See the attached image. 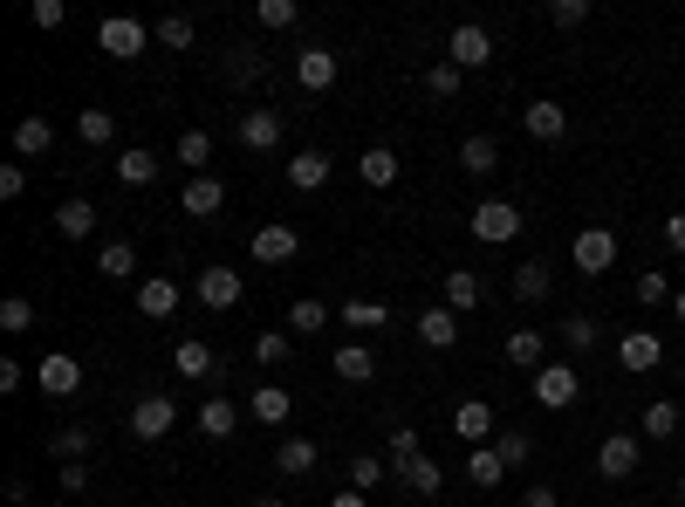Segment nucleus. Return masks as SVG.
Instances as JSON below:
<instances>
[{
	"instance_id": "f257e3e1",
	"label": "nucleus",
	"mask_w": 685,
	"mask_h": 507,
	"mask_svg": "<svg viewBox=\"0 0 685 507\" xmlns=\"http://www.w3.org/2000/svg\"><path fill=\"white\" fill-rule=\"evenodd\" d=\"M466 226H473L480 247H507L521 234V207H515V199H480V207L466 213Z\"/></svg>"
},
{
	"instance_id": "f03ea898",
	"label": "nucleus",
	"mask_w": 685,
	"mask_h": 507,
	"mask_svg": "<svg viewBox=\"0 0 685 507\" xmlns=\"http://www.w3.org/2000/svg\"><path fill=\"white\" fill-rule=\"evenodd\" d=\"M247 254L261 268H288L295 254H302V234H295L288 220H261V226H253V240H247Z\"/></svg>"
},
{
	"instance_id": "7ed1b4c3",
	"label": "nucleus",
	"mask_w": 685,
	"mask_h": 507,
	"mask_svg": "<svg viewBox=\"0 0 685 507\" xmlns=\"http://www.w3.org/2000/svg\"><path fill=\"white\" fill-rule=\"evenodd\" d=\"M569 261H576V274H611L617 268V234H611V226H582L576 247H569Z\"/></svg>"
},
{
	"instance_id": "20e7f679",
	"label": "nucleus",
	"mask_w": 685,
	"mask_h": 507,
	"mask_svg": "<svg viewBox=\"0 0 685 507\" xmlns=\"http://www.w3.org/2000/svg\"><path fill=\"white\" fill-rule=\"evenodd\" d=\"M617 364L630 377H651L658 364H665V337H658V329H624L617 337Z\"/></svg>"
},
{
	"instance_id": "39448f33",
	"label": "nucleus",
	"mask_w": 685,
	"mask_h": 507,
	"mask_svg": "<svg viewBox=\"0 0 685 507\" xmlns=\"http://www.w3.org/2000/svg\"><path fill=\"white\" fill-rule=\"evenodd\" d=\"M144 42H151V28H144L138 14H110L104 28H96V48H104V56H117V62L144 56Z\"/></svg>"
},
{
	"instance_id": "423d86ee",
	"label": "nucleus",
	"mask_w": 685,
	"mask_h": 507,
	"mask_svg": "<svg viewBox=\"0 0 685 507\" xmlns=\"http://www.w3.org/2000/svg\"><path fill=\"white\" fill-rule=\"evenodd\" d=\"M446 62L452 69H487L494 62V35L480 28V21H460V28L446 35Z\"/></svg>"
},
{
	"instance_id": "0eeeda50",
	"label": "nucleus",
	"mask_w": 685,
	"mask_h": 507,
	"mask_svg": "<svg viewBox=\"0 0 685 507\" xmlns=\"http://www.w3.org/2000/svg\"><path fill=\"white\" fill-rule=\"evenodd\" d=\"M638 460H645V433H611L597 446V473L603 480H630L638 473Z\"/></svg>"
},
{
	"instance_id": "6e6552de",
	"label": "nucleus",
	"mask_w": 685,
	"mask_h": 507,
	"mask_svg": "<svg viewBox=\"0 0 685 507\" xmlns=\"http://www.w3.org/2000/svg\"><path fill=\"white\" fill-rule=\"evenodd\" d=\"M179 302H186V288L172 282V274H144V282H138V316L144 322H172V316H179Z\"/></svg>"
},
{
	"instance_id": "1a4fd4ad",
	"label": "nucleus",
	"mask_w": 685,
	"mask_h": 507,
	"mask_svg": "<svg viewBox=\"0 0 685 507\" xmlns=\"http://www.w3.org/2000/svg\"><path fill=\"white\" fill-rule=\"evenodd\" d=\"M576 391H582L576 364H542V370H535V404H548V412H569Z\"/></svg>"
},
{
	"instance_id": "9d476101",
	"label": "nucleus",
	"mask_w": 685,
	"mask_h": 507,
	"mask_svg": "<svg viewBox=\"0 0 685 507\" xmlns=\"http://www.w3.org/2000/svg\"><path fill=\"white\" fill-rule=\"evenodd\" d=\"M521 131L535 138V144H563L569 138V110L555 104V96H535V104L521 110Z\"/></svg>"
},
{
	"instance_id": "9b49d317",
	"label": "nucleus",
	"mask_w": 685,
	"mask_h": 507,
	"mask_svg": "<svg viewBox=\"0 0 685 507\" xmlns=\"http://www.w3.org/2000/svg\"><path fill=\"white\" fill-rule=\"evenodd\" d=\"M192 295H199V309H240V295H247V282L234 268H206L192 282Z\"/></svg>"
},
{
	"instance_id": "f8f14e48",
	"label": "nucleus",
	"mask_w": 685,
	"mask_h": 507,
	"mask_svg": "<svg viewBox=\"0 0 685 507\" xmlns=\"http://www.w3.org/2000/svg\"><path fill=\"white\" fill-rule=\"evenodd\" d=\"M439 295H446L452 316H473L480 302H487V282H480L473 268H446V274H439Z\"/></svg>"
},
{
	"instance_id": "ddd939ff",
	"label": "nucleus",
	"mask_w": 685,
	"mask_h": 507,
	"mask_svg": "<svg viewBox=\"0 0 685 507\" xmlns=\"http://www.w3.org/2000/svg\"><path fill=\"white\" fill-rule=\"evenodd\" d=\"M336 48H302V56H295V83L302 90H309V96H322V90H336Z\"/></svg>"
},
{
	"instance_id": "4468645a",
	"label": "nucleus",
	"mask_w": 685,
	"mask_h": 507,
	"mask_svg": "<svg viewBox=\"0 0 685 507\" xmlns=\"http://www.w3.org/2000/svg\"><path fill=\"white\" fill-rule=\"evenodd\" d=\"M172 425H179V404H172V398H138L131 404V433L138 439H165Z\"/></svg>"
},
{
	"instance_id": "2eb2a0df",
	"label": "nucleus",
	"mask_w": 685,
	"mask_h": 507,
	"mask_svg": "<svg viewBox=\"0 0 685 507\" xmlns=\"http://www.w3.org/2000/svg\"><path fill=\"white\" fill-rule=\"evenodd\" d=\"M398 172H404V158L391 144H364V158H357V179L370 186V192H385V186H398Z\"/></svg>"
},
{
	"instance_id": "dca6fc26",
	"label": "nucleus",
	"mask_w": 685,
	"mask_h": 507,
	"mask_svg": "<svg viewBox=\"0 0 685 507\" xmlns=\"http://www.w3.org/2000/svg\"><path fill=\"white\" fill-rule=\"evenodd\" d=\"M234 131H240L247 151H274V144H282V110H240Z\"/></svg>"
},
{
	"instance_id": "f3484780",
	"label": "nucleus",
	"mask_w": 685,
	"mask_h": 507,
	"mask_svg": "<svg viewBox=\"0 0 685 507\" xmlns=\"http://www.w3.org/2000/svg\"><path fill=\"white\" fill-rule=\"evenodd\" d=\"M42 446H48V460L75 467V460H90V452H96V433H90V425H62V433H48Z\"/></svg>"
},
{
	"instance_id": "a211bd4d",
	"label": "nucleus",
	"mask_w": 685,
	"mask_h": 507,
	"mask_svg": "<svg viewBox=\"0 0 685 507\" xmlns=\"http://www.w3.org/2000/svg\"><path fill=\"white\" fill-rule=\"evenodd\" d=\"M329 172H336V165H329V151H295V158H288V186L295 192H322Z\"/></svg>"
},
{
	"instance_id": "6ab92c4d",
	"label": "nucleus",
	"mask_w": 685,
	"mask_h": 507,
	"mask_svg": "<svg viewBox=\"0 0 685 507\" xmlns=\"http://www.w3.org/2000/svg\"><path fill=\"white\" fill-rule=\"evenodd\" d=\"M42 391L48 398H75V391H83V364L62 357V350H56V357H42Z\"/></svg>"
},
{
	"instance_id": "aec40b11",
	"label": "nucleus",
	"mask_w": 685,
	"mask_h": 507,
	"mask_svg": "<svg viewBox=\"0 0 685 507\" xmlns=\"http://www.w3.org/2000/svg\"><path fill=\"white\" fill-rule=\"evenodd\" d=\"M96 274H104V282H138V247L131 240H104L96 247Z\"/></svg>"
},
{
	"instance_id": "412c9836",
	"label": "nucleus",
	"mask_w": 685,
	"mask_h": 507,
	"mask_svg": "<svg viewBox=\"0 0 685 507\" xmlns=\"http://www.w3.org/2000/svg\"><path fill=\"white\" fill-rule=\"evenodd\" d=\"M452 433L473 439V446H487V439H494V404H487V398H466L460 412H452Z\"/></svg>"
},
{
	"instance_id": "4be33fe9",
	"label": "nucleus",
	"mask_w": 685,
	"mask_h": 507,
	"mask_svg": "<svg viewBox=\"0 0 685 507\" xmlns=\"http://www.w3.org/2000/svg\"><path fill=\"white\" fill-rule=\"evenodd\" d=\"M179 207H186L192 220H213V213L226 207V186L213 179V172H206V179H186V192H179Z\"/></svg>"
},
{
	"instance_id": "5701e85b",
	"label": "nucleus",
	"mask_w": 685,
	"mask_h": 507,
	"mask_svg": "<svg viewBox=\"0 0 685 507\" xmlns=\"http://www.w3.org/2000/svg\"><path fill=\"white\" fill-rule=\"evenodd\" d=\"M247 412H253V425H288V412H295V398H288L282 385H253V398H247Z\"/></svg>"
},
{
	"instance_id": "b1692460",
	"label": "nucleus",
	"mask_w": 685,
	"mask_h": 507,
	"mask_svg": "<svg viewBox=\"0 0 685 507\" xmlns=\"http://www.w3.org/2000/svg\"><path fill=\"white\" fill-rule=\"evenodd\" d=\"M418 337H425V350H452L460 343V316H452L446 302L439 309H418Z\"/></svg>"
},
{
	"instance_id": "393cba45",
	"label": "nucleus",
	"mask_w": 685,
	"mask_h": 507,
	"mask_svg": "<svg viewBox=\"0 0 685 507\" xmlns=\"http://www.w3.org/2000/svg\"><path fill=\"white\" fill-rule=\"evenodd\" d=\"M507 364L542 370L548 364V337H542V329H507Z\"/></svg>"
},
{
	"instance_id": "a878e982",
	"label": "nucleus",
	"mask_w": 685,
	"mask_h": 507,
	"mask_svg": "<svg viewBox=\"0 0 685 507\" xmlns=\"http://www.w3.org/2000/svg\"><path fill=\"white\" fill-rule=\"evenodd\" d=\"M172 370H179V377H220V357H213V343L186 337L179 350H172Z\"/></svg>"
},
{
	"instance_id": "bb28decb",
	"label": "nucleus",
	"mask_w": 685,
	"mask_h": 507,
	"mask_svg": "<svg viewBox=\"0 0 685 507\" xmlns=\"http://www.w3.org/2000/svg\"><path fill=\"white\" fill-rule=\"evenodd\" d=\"M391 480H398V487H404V494H425V500H433V494L446 487V473H439V460H425V452H418V460H412V467H398Z\"/></svg>"
},
{
	"instance_id": "cd10ccee",
	"label": "nucleus",
	"mask_w": 685,
	"mask_h": 507,
	"mask_svg": "<svg viewBox=\"0 0 685 507\" xmlns=\"http://www.w3.org/2000/svg\"><path fill=\"white\" fill-rule=\"evenodd\" d=\"M56 234L62 240H90L96 234V207H90V199H62V207H56Z\"/></svg>"
},
{
	"instance_id": "c85d7f7f",
	"label": "nucleus",
	"mask_w": 685,
	"mask_h": 507,
	"mask_svg": "<svg viewBox=\"0 0 685 507\" xmlns=\"http://www.w3.org/2000/svg\"><path fill=\"white\" fill-rule=\"evenodd\" d=\"M261 75H268V56H261V48H226V83H234V90H253Z\"/></svg>"
},
{
	"instance_id": "c756f323",
	"label": "nucleus",
	"mask_w": 685,
	"mask_h": 507,
	"mask_svg": "<svg viewBox=\"0 0 685 507\" xmlns=\"http://www.w3.org/2000/svg\"><path fill=\"white\" fill-rule=\"evenodd\" d=\"M234 425H240V412H234V404H226V398H206V404H199V439H234Z\"/></svg>"
},
{
	"instance_id": "7c9ffc66",
	"label": "nucleus",
	"mask_w": 685,
	"mask_h": 507,
	"mask_svg": "<svg viewBox=\"0 0 685 507\" xmlns=\"http://www.w3.org/2000/svg\"><path fill=\"white\" fill-rule=\"evenodd\" d=\"M466 480L487 494V487H500V480H507V460H500L494 446H473V452H466Z\"/></svg>"
},
{
	"instance_id": "2f4dec72",
	"label": "nucleus",
	"mask_w": 685,
	"mask_h": 507,
	"mask_svg": "<svg viewBox=\"0 0 685 507\" xmlns=\"http://www.w3.org/2000/svg\"><path fill=\"white\" fill-rule=\"evenodd\" d=\"M460 165L473 172V179H487V172H500V144H494L487 131H473V138L460 144Z\"/></svg>"
},
{
	"instance_id": "473e14b6",
	"label": "nucleus",
	"mask_w": 685,
	"mask_h": 507,
	"mask_svg": "<svg viewBox=\"0 0 685 507\" xmlns=\"http://www.w3.org/2000/svg\"><path fill=\"white\" fill-rule=\"evenodd\" d=\"M336 377H343V385H370V377H377L370 343H343V350H336Z\"/></svg>"
},
{
	"instance_id": "72a5a7b5",
	"label": "nucleus",
	"mask_w": 685,
	"mask_h": 507,
	"mask_svg": "<svg viewBox=\"0 0 685 507\" xmlns=\"http://www.w3.org/2000/svg\"><path fill=\"white\" fill-rule=\"evenodd\" d=\"M117 179H123V186H151V179H158V158H151L144 144H123V151H117Z\"/></svg>"
},
{
	"instance_id": "f704fd0d",
	"label": "nucleus",
	"mask_w": 685,
	"mask_h": 507,
	"mask_svg": "<svg viewBox=\"0 0 685 507\" xmlns=\"http://www.w3.org/2000/svg\"><path fill=\"white\" fill-rule=\"evenodd\" d=\"M295 357V337H288V329H261V337H253V364H261V370H282Z\"/></svg>"
},
{
	"instance_id": "c9c22d12",
	"label": "nucleus",
	"mask_w": 685,
	"mask_h": 507,
	"mask_svg": "<svg viewBox=\"0 0 685 507\" xmlns=\"http://www.w3.org/2000/svg\"><path fill=\"white\" fill-rule=\"evenodd\" d=\"M316 460H322V446H316V439H282V452H274V467H282L288 480L316 473Z\"/></svg>"
},
{
	"instance_id": "e433bc0d",
	"label": "nucleus",
	"mask_w": 685,
	"mask_h": 507,
	"mask_svg": "<svg viewBox=\"0 0 685 507\" xmlns=\"http://www.w3.org/2000/svg\"><path fill=\"white\" fill-rule=\"evenodd\" d=\"M507 288H515V302H548L555 274H548L542 261H521V268H515V282H507Z\"/></svg>"
},
{
	"instance_id": "4c0bfd02",
	"label": "nucleus",
	"mask_w": 685,
	"mask_h": 507,
	"mask_svg": "<svg viewBox=\"0 0 685 507\" xmlns=\"http://www.w3.org/2000/svg\"><path fill=\"white\" fill-rule=\"evenodd\" d=\"M179 165H192V179H206V165H213V131H179Z\"/></svg>"
},
{
	"instance_id": "58836bf2",
	"label": "nucleus",
	"mask_w": 685,
	"mask_h": 507,
	"mask_svg": "<svg viewBox=\"0 0 685 507\" xmlns=\"http://www.w3.org/2000/svg\"><path fill=\"white\" fill-rule=\"evenodd\" d=\"M48 144H56V123H48V117H21L14 123V151H21V158H35V151H48Z\"/></svg>"
},
{
	"instance_id": "ea45409f",
	"label": "nucleus",
	"mask_w": 685,
	"mask_h": 507,
	"mask_svg": "<svg viewBox=\"0 0 685 507\" xmlns=\"http://www.w3.org/2000/svg\"><path fill=\"white\" fill-rule=\"evenodd\" d=\"M555 337H563L569 357H590V350H597V322L590 316H563V322H555Z\"/></svg>"
},
{
	"instance_id": "a19ab883",
	"label": "nucleus",
	"mask_w": 685,
	"mask_h": 507,
	"mask_svg": "<svg viewBox=\"0 0 685 507\" xmlns=\"http://www.w3.org/2000/svg\"><path fill=\"white\" fill-rule=\"evenodd\" d=\"M678 425H685V412H678L672 398H651V404H645V439H672Z\"/></svg>"
},
{
	"instance_id": "79ce46f5",
	"label": "nucleus",
	"mask_w": 685,
	"mask_h": 507,
	"mask_svg": "<svg viewBox=\"0 0 685 507\" xmlns=\"http://www.w3.org/2000/svg\"><path fill=\"white\" fill-rule=\"evenodd\" d=\"M75 138H83V144H96V151H104V144L117 138V117H110V110H75Z\"/></svg>"
},
{
	"instance_id": "37998d69",
	"label": "nucleus",
	"mask_w": 685,
	"mask_h": 507,
	"mask_svg": "<svg viewBox=\"0 0 685 507\" xmlns=\"http://www.w3.org/2000/svg\"><path fill=\"white\" fill-rule=\"evenodd\" d=\"M336 316H343L350 329H385V316H391V309H385V302H370V295H357V302H343Z\"/></svg>"
},
{
	"instance_id": "c03bdc74",
	"label": "nucleus",
	"mask_w": 685,
	"mask_h": 507,
	"mask_svg": "<svg viewBox=\"0 0 685 507\" xmlns=\"http://www.w3.org/2000/svg\"><path fill=\"white\" fill-rule=\"evenodd\" d=\"M350 480H357V494L385 487V480H391V460H377V452H357V460H350Z\"/></svg>"
},
{
	"instance_id": "a18cd8bd",
	"label": "nucleus",
	"mask_w": 685,
	"mask_h": 507,
	"mask_svg": "<svg viewBox=\"0 0 685 507\" xmlns=\"http://www.w3.org/2000/svg\"><path fill=\"white\" fill-rule=\"evenodd\" d=\"M253 14H261V28H268V35H288L295 21H302V8H295V0H261Z\"/></svg>"
},
{
	"instance_id": "49530a36",
	"label": "nucleus",
	"mask_w": 685,
	"mask_h": 507,
	"mask_svg": "<svg viewBox=\"0 0 685 507\" xmlns=\"http://www.w3.org/2000/svg\"><path fill=\"white\" fill-rule=\"evenodd\" d=\"M494 452L507 460V473H515V467L535 460V439H528V433H494Z\"/></svg>"
},
{
	"instance_id": "de8ad7c7",
	"label": "nucleus",
	"mask_w": 685,
	"mask_h": 507,
	"mask_svg": "<svg viewBox=\"0 0 685 507\" xmlns=\"http://www.w3.org/2000/svg\"><path fill=\"white\" fill-rule=\"evenodd\" d=\"M329 322V309H322V302L316 295H302V302H288V329H302V337H316V329Z\"/></svg>"
},
{
	"instance_id": "09e8293b",
	"label": "nucleus",
	"mask_w": 685,
	"mask_h": 507,
	"mask_svg": "<svg viewBox=\"0 0 685 507\" xmlns=\"http://www.w3.org/2000/svg\"><path fill=\"white\" fill-rule=\"evenodd\" d=\"M0 329H8V337L35 329V302H28V295H8V302H0Z\"/></svg>"
},
{
	"instance_id": "8fccbe9b",
	"label": "nucleus",
	"mask_w": 685,
	"mask_h": 507,
	"mask_svg": "<svg viewBox=\"0 0 685 507\" xmlns=\"http://www.w3.org/2000/svg\"><path fill=\"white\" fill-rule=\"evenodd\" d=\"M151 35H158L165 48H192V35H199V28H192V14H165V21H158Z\"/></svg>"
},
{
	"instance_id": "3c124183",
	"label": "nucleus",
	"mask_w": 685,
	"mask_h": 507,
	"mask_svg": "<svg viewBox=\"0 0 685 507\" xmlns=\"http://www.w3.org/2000/svg\"><path fill=\"white\" fill-rule=\"evenodd\" d=\"M425 96H439V104H446V96H460V69L433 62V69H425Z\"/></svg>"
},
{
	"instance_id": "603ef678",
	"label": "nucleus",
	"mask_w": 685,
	"mask_h": 507,
	"mask_svg": "<svg viewBox=\"0 0 685 507\" xmlns=\"http://www.w3.org/2000/svg\"><path fill=\"white\" fill-rule=\"evenodd\" d=\"M385 452H391V473H398V467H412V460H418V433H412V425H398V433L385 439Z\"/></svg>"
},
{
	"instance_id": "864d4df0",
	"label": "nucleus",
	"mask_w": 685,
	"mask_h": 507,
	"mask_svg": "<svg viewBox=\"0 0 685 507\" xmlns=\"http://www.w3.org/2000/svg\"><path fill=\"white\" fill-rule=\"evenodd\" d=\"M672 295H678V288L665 282V274H651V268L638 274V302H645V309H658V302H672Z\"/></svg>"
},
{
	"instance_id": "5fc2aeb1",
	"label": "nucleus",
	"mask_w": 685,
	"mask_h": 507,
	"mask_svg": "<svg viewBox=\"0 0 685 507\" xmlns=\"http://www.w3.org/2000/svg\"><path fill=\"white\" fill-rule=\"evenodd\" d=\"M548 21H555V28H582V21H590V0H555Z\"/></svg>"
},
{
	"instance_id": "6e6d98bb",
	"label": "nucleus",
	"mask_w": 685,
	"mask_h": 507,
	"mask_svg": "<svg viewBox=\"0 0 685 507\" xmlns=\"http://www.w3.org/2000/svg\"><path fill=\"white\" fill-rule=\"evenodd\" d=\"M28 21H35V28H62L69 8H62V0H28Z\"/></svg>"
},
{
	"instance_id": "4d7b16f0",
	"label": "nucleus",
	"mask_w": 685,
	"mask_h": 507,
	"mask_svg": "<svg viewBox=\"0 0 685 507\" xmlns=\"http://www.w3.org/2000/svg\"><path fill=\"white\" fill-rule=\"evenodd\" d=\"M56 487H62V494H83V487H90V460H75V467H62V473H56Z\"/></svg>"
},
{
	"instance_id": "13d9d810",
	"label": "nucleus",
	"mask_w": 685,
	"mask_h": 507,
	"mask_svg": "<svg viewBox=\"0 0 685 507\" xmlns=\"http://www.w3.org/2000/svg\"><path fill=\"white\" fill-rule=\"evenodd\" d=\"M21 192H28V172H21V165H0V199H21Z\"/></svg>"
},
{
	"instance_id": "bf43d9fd",
	"label": "nucleus",
	"mask_w": 685,
	"mask_h": 507,
	"mask_svg": "<svg viewBox=\"0 0 685 507\" xmlns=\"http://www.w3.org/2000/svg\"><path fill=\"white\" fill-rule=\"evenodd\" d=\"M21 377H28V370H21L14 357H0V391H8V398H14V391H21Z\"/></svg>"
},
{
	"instance_id": "052dcab7",
	"label": "nucleus",
	"mask_w": 685,
	"mask_h": 507,
	"mask_svg": "<svg viewBox=\"0 0 685 507\" xmlns=\"http://www.w3.org/2000/svg\"><path fill=\"white\" fill-rule=\"evenodd\" d=\"M665 247L685 254V213H665Z\"/></svg>"
},
{
	"instance_id": "680f3d73",
	"label": "nucleus",
	"mask_w": 685,
	"mask_h": 507,
	"mask_svg": "<svg viewBox=\"0 0 685 507\" xmlns=\"http://www.w3.org/2000/svg\"><path fill=\"white\" fill-rule=\"evenodd\" d=\"M521 507H563V494H555V487H528Z\"/></svg>"
},
{
	"instance_id": "e2e57ef3",
	"label": "nucleus",
	"mask_w": 685,
	"mask_h": 507,
	"mask_svg": "<svg viewBox=\"0 0 685 507\" xmlns=\"http://www.w3.org/2000/svg\"><path fill=\"white\" fill-rule=\"evenodd\" d=\"M329 507H370V494H336Z\"/></svg>"
},
{
	"instance_id": "0e129e2a",
	"label": "nucleus",
	"mask_w": 685,
	"mask_h": 507,
	"mask_svg": "<svg viewBox=\"0 0 685 507\" xmlns=\"http://www.w3.org/2000/svg\"><path fill=\"white\" fill-rule=\"evenodd\" d=\"M672 316H678V322H685V288H678V295H672Z\"/></svg>"
},
{
	"instance_id": "69168bd1",
	"label": "nucleus",
	"mask_w": 685,
	"mask_h": 507,
	"mask_svg": "<svg viewBox=\"0 0 685 507\" xmlns=\"http://www.w3.org/2000/svg\"><path fill=\"white\" fill-rule=\"evenodd\" d=\"M253 507H288V500H274V494H261V500H253Z\"/></svg>"
},
{
	"instance_id": "338daca9",
	"label": "nucleus",
	"mask_w": 685,
	"mask_h": 507,
	"mask_svg": "<svg viewBox=\"0 0 685 507\" xmlns=\"http://www.w3.org/2000/svg\"><path fill=\"white\" fill-rule=\"evenodd\" d=\"M678 494H685V473H678Z\"/></svg>"
},
{
	"instance_id": "774afa93",
	"label": "nucleus",
	"mask_w": 685,
	"mask_h": 507,
	"mask_svg": "<svg viewBox=\"0 0 685 507\" xmlns=\"http://www.w3.org/2000/svg\"><path fill=\"white\" fill-rule=\"evenodd\" d=\"M617 507H624V500H617Z\"/></svg>"
}]
</instances>
